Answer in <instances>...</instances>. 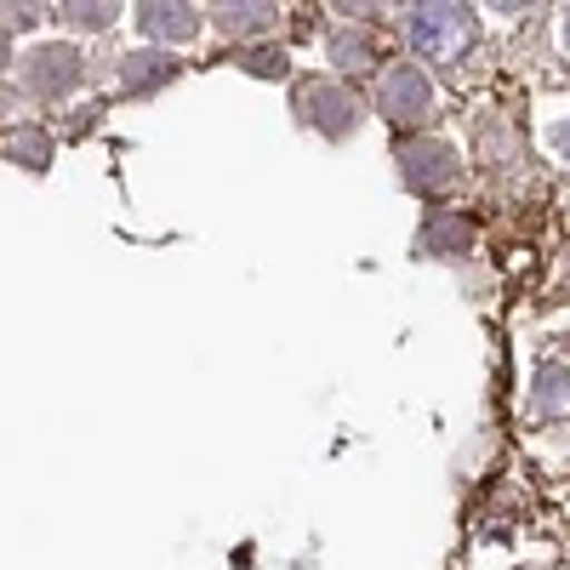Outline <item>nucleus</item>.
<instances>
[{
  "instance_id": "8",
  "label": "nucleus",
  "mask_w": 570,
  "mask_h": 570,
  "mask_svg": "<svg viewBox=\"0 0 570 570\" xmlns=\"http://www.w3.org/2000/svg\"><path fill=\"white\" fill-rule=\"evenodd\" d=\"M63 12H69V18H75V23H86V29H104V23H109V18H115V12H109V7H63Z\"/></svg>"
},
{
  "instance_id": "9",
  "label": "nucleus",
  "mask_w": 570,
  "mask_h": 570,
  "mask_svg": "<svg viewBox=\"0 0 570 570\" xmlns=\"http://www.w3.org/2000/svg\"><path fill=\"white\" fill-rule=\"evenodd\" d=\"M553 149H559V155H564V160H570V120H564V126H559V131H553Z\"/></svg>"
},
{
  "instance_id": "7",
  "label": "nucleus",
  "mask_w": 570,
  "mask_h": 570,
  "mask_svg": "<svg viewBox=\"0 0 570 570\" xmlns=\"http://www.w3.org/2000/svg\"><path fill=\"white\" fill-rule=\"evenodd\" d=\"M217 23L228 35H252V29H268L274 23V7H217Z\"/></svg>"
},
{
  "instance_id": "2",
  "label": "nucleus",
  "mask_w": 570,
  "mask_h": 570,
  "mask_svg": "<svg viewBox=\"0 0 570 570\" xmlns=\"http://www.w3.org/2000/svg\"><path fill=\"white\" fill-rule=\"evenodd\" d=\"M376 109H383L394 126L422 120V115H428V80H422V69H416V63L389 69V75H383V86H376Z\"/></svg>"
},
{
  "instance_id": "3",
  "label": "nucleus",
  "mask_w": 570,
  "mask_h": 570,
  "mask_svg": "<svg viewBox=\"0 0 570 570\" xmlns=\"http://www.w3.org/2000/svg\"><path fill=\"white\" fill-rule=\"evenodd\" d=\"M303 98H308V115H314V126H320L325 137H343V131L360 120V109H354V98H348V91L325 86V80L303 86Z\"/></svg>"
},
{
  "instance_id": "5",
  "label": "nucleus",
  "mask_w": 570,
  "mask_h": 570,
  "mask_svg": "<svg viewBox=\"0 0 570 570\" xmlns=\"http://www.w3.org/2000/svg\"><path fill=\"white\" fill-rule=\"evenodd\" d=\"M29 80H35V91H69L75 80H80V52H69V46H46V52H35L29 58Z\"/></svg>"
},
{
  "instance_id": "6",
  "label": "nucleus",
  "mask_w": 570,
  "mask_h": 570,
  "mask_svg": "<svg viewBox=\"0 0 570 570\" xmlns=\"http://www.w3.org/2000/svg\"><path fill=\"white\" fill-rule=\"evenodd\" d=\"M405 177H411V188L434 195L440 183H451V177H456V155L445 149V142H422V149H411V155H405Z\"/></svg>"
},
{
  "instance_id": "10",
  "label": "nucleus",
  "mask_w": 570,
  "mask_h": 570,
  "mask_svg": "<svg viewBox=\"0 0 570 570\" xmlns=\"http://www.w3.org/2000/svg\"><path fill=\"white\" fill-rule=\"evenodd\" d=\"M564 40H570V23H564Z\"/></svg>"
},
{
  "instance_id": "1",
  "label": "nucleus",
  "mask_w": 570,
  "mask_h": 570,
  "mask_svg": "<svg viewBox=\"0 0 570 570\" xmlns=\"http://www.w3.org/2000/svg\"><path fill=\"white\" fill-rule=\"evenodd\" d=\"M473 40V18L462 7H422L411 12V46L428 63H456Z\"/></svg>"
},
{
  "instance_id": "4",
  "label": "nucleus",
  "mask_w": 570,
  "mask_h": 570,
  "mask_svg": "<svg viewBox=\"0 0 570 570\" xmlns=\"http://www.w3.org/2000/svg\"><path fill=\"white\" fill-rule=\"evenodd\" d=\"M137 23H142V35H155V40H188L200 29V12L183 7V0H155V7H137Z\"/></svg>"
}]
</instances>
